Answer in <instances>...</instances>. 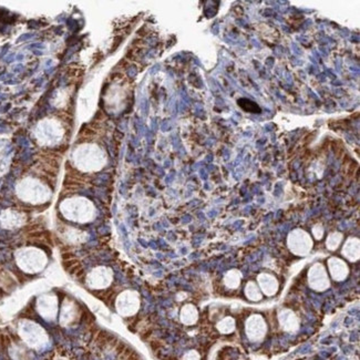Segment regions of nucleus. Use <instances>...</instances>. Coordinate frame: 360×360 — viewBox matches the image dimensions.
Returning a JSON list of instances; mask_svg holds the SVG:
<instances>
[{
  "instance_id": "obj_1",
  "label": "nucleus",
  "mask_w": 360,
  "mask_h": 360,
  "mask_svg": "<svg viewBox=\"0 0 360 360\" xmlns=\"http://www.w3.org/2000/svg\"><path fill=\"white\" fill-rule=\"evenodd\" d=\"M140 295L134 290H126L117 296L115 308L123 317H131L136 315L140 308Z\"/></svg>"
},
{
  "instance_id": "obj_2",
  "label": "nucleus",
  "mask_w": 360,
  "mask_h": 360,
  "mask_svg": "<svg viewBox=\"0 0 360 360\" xmlns=\"http://www.w3.org/2000/svg\"><path fill=\"white\" fill-rule=\"evenodd\" d=\"M245 333L252 342H261L266 337L267 324L261 315H252L245 323Z\"/></svg>"
},
{
  "instance_id": "obj_3",
  "label": "nucleus",
  "mask_w": 360,
  "mask_h": 360,
  "mask_svg": "<svg viewBox=\"0 0 360 360\" xmlns=\"http://www.w3.org/2000/svg\"><path fill=\"white\" fill-rule=\"evenodd\" d=\"M308 285L315 291H325L329 288L328 272L322 264H314L308 271Z\"/></svg>"
},
{
  "instance_id": "obj_4",
  "label": "nucleus",
  "mask_w": 360,
  "mask_h": 360,
  "mask_svg": "<svg viewBox=\"0 0 360 360\" xmlns=\"http://www.w3.org/2000/svg\"><path fill=\"white\" fill-rule=\"evenodd\" d=\"M113 279V273L108 267H97L90 272L86 283L92 289H103L109 287Z\"/></svg>"
},
{
  "instance_id": "obj_5",
  "label": "nucleus",
  "mask_w": 360,
  "mask_h": 360,
  "mask_svg": "<svg viewBox=\"0 0 360 360\" xmlns=\"http://www.w3.org/2000/svg\"><path fill=\"white\" fill-rule=\"evenodd\" d=\"M21 335L28 344L33 347L42 346L47 341V335L38 325L27 322L21 326Z\"/></svg>"
},
{
  "instance_id": "obj_6",
  "label": "nucleus",
  "mask_w": 360,
  "mask_h": 360,
  "mask_svg": "<svg viewBox=\"0 0 360 360\" xmlns=\"http://www.w3.org/2000/svg\"><path fill=\"white\" fill-rule=\"evenodd\" d=\"M37 308L43 318L52 320L57 316L58 302L53 295H43L38 299Z\"/></svg>"
},
{
  "instance_id": "obj_7",
  "label": "nucleus",
  "mask_w": 360,
  "mask_h": 360,
  "mask_svg": "<svg viewBox=\"0 0 360 360\" xmlns=\"http://www.w3.org/2000/svg\"><path fill=\"white\" fill-rule=\"evenodd\" d=\"M289 247L295 254L305 255L312 249V241L304 232L294 233L289 237Z\"/></svg>"
},
{
  "instance_id": "obj_8",
  "label": "nucleus",
  "mask_w": 360,
  "mask_h": 360,
  "mask_svg": "<svg viewBox=\"0 0 360 360\" xmlns=\"http://www.w3.org/2000/svg\"><path fill=\"white\" fill-rule=\"evenodd\" d=\"M257 285L261 291L266 296H274L279 289L277 278L272 274L262 273L257 276Z\"/></svg>"
},
{
  "instance_id": "obj_9",
  "label": "nucleus",
  "mask_w": 360,
  "mask_h": 360,
  "mask_svg": "<svg viewBox=\"0 0 360 360\" xmlns=\"http://www.w3.org/2000/svg\"><path fill=\"white\" fill-rule=\"evenodd\" d=\"M278 323L283 330L287 333H296L299 329V319L290 309H283L278 314Z\"/></svg>"
},
{
  "instance_id": "obj_10",
  "label": "nucleus",
  "mask_w": 360,
  "mask_h": 360,
  "mask_svg": "<svg viewBox=\"0 0 360 360\" xmlns=\"http://www.w3.org/2000/svg\"><path fill=\"white\" fill-rule=\"evenodd\" d=\"M328 271L330 276L333 277L336 282H342L345 280L349 274V268H348L347 264L339 260V258L333 257L328 261Z\"/></svg>"
},
{
  "instance_id": "obj_11",
  "label": "nucleus",
  "mask_w": 360,
  "mask_h": 360,
  "mask_svg": "<svg viewBox=\"0 0 360 360\" xmlns=\"http://www.w3.org/2000/svg\"><path fill=\"white\" fill-rule=\"evenodd\" d=\"M78 317H79V311L76 303L67 299L64 303L63 309H61V315H60L61 325L64 326L71 325L76 319H78Z\"/></svg>"
},
{
  "instance_id": "obj_12",
  "label": "nucleus",
  "mask_w": 360,
  "mask_h": 360,
  "mask_svg": "<svg viewBox=\"0 0 360 360\" xmlns=\"http://www.w3.org/2000/svg\"><path fill=\"white\" fill-rule=\"evenodd\" d=\"M179 318L181 322L187 326L194 325L199 319V312L198 309L192 304H187L181 309V314H179Z\"/></svg>"
},
{
  "instance_id": "obj_13",
  "label": "nucleus",
  "mask_w": 360,
  "mask_h": 360,
  "mask_svg": "<svg viewBox=\"0 0 360 360\" xmlns=\"http://www.w3.org/2000/svg\"><path fill=\"white\" fill-rule=\"evenodd\" d=\"M242 282V274L237 269H232L224 275L223 283L229 289H237Z\"/></svg>"
},
{
  "instance_id": "obj_14",
  "label": "nucleus",
  "mask_w": 360,
  "mask_h": 360,
  "mask_svg": "<svg viewBox=\"0 0 360 360\" xmlns=\"http://www.w3.org/2000/svg\"><path fill=\"white\" fill-rule=\"evenodd\" d=\"M342 254L345 255V257H347L348 260L351 262H356L358 261L359 258V244L358 241H349L348 243L345 245V249L342 251Z\"/></svg>"
},
{
  "instance_id": "obj_15",
  "label": "nucleus",
  "mask_w": 360,
  "mask_h": 360,
  "mask_svg": "<svg viewBox=\"0 0 360 360\" xmlns=\"http://www.w3.org/2000/svg\"><path fill=\"white\" fill-rule=\"evenodd\" d=\"M244 291H245L246 297L249 298L251 302H260V301H262L263 294H262L260 287H258L257 283L249 282L245 286Z\"/></svg>"
},
{
  "instance_id": "obj_16",
  "label": "nucleus",
  "mask_w": 360,
  "mask_h": 360,
  "mask_svg": "<svg viewBox=\"0 0 360 360\" xmlns=\"http://www.w3.org/2000/svg\"><path fill=\"white\" fill-rule=\"evenodd\" d=\"M235 327H236L235 319L233 317H230V316L221 319L216 325L217 330L223 335L232 334L233 331L235 330Z\"/></svg>"
},
{
  "instance_id": "obj_17",
  "label": "nucleus",
  "mask_w": 360,
  "mask_h": 360,
  "mask_svg": "<svg viewBox=\"0 0 360 360\" xmlns=\"http://www.w3.org/2000/svg\"><path fill=\"white\" fill-rule=\"evenodd\" d=\"M341 241V235L340 234H334L330 236V238L327 242V246L330 250H336L337 246L339 245Z\"/></svg>"
},
{
  "instance_id": "obj_18",
  "label": "nucleus",
  "mask_w": 360,
  "mask_h": 360,
  "mask_svg": "<svg viewBox=\"0 0 360 360\" xmlns=\"http://www.w3.org/2000/svg\"><path fill=\"white\" fill-rule=\"evenodd\" d=\"M183 360H201V356L198 351L192 349L185 353V355L183 356Z\"/></svg>"
},
{
  "instance_id": "obj_19",
  "label": "nucleus",
  "mask_w": 360,
  "mask_h": 360,
  "mask_svg": "<svg viewBox=\"0 0 360 360\" xmlns=\"http://www.w3.org/2000/svg\"><path fill=\"white\" fill-rule=\"evenodd\" d=\"M77 26H78V21L75 20L73 18H68L67 19V27H68V29L71 30V31H78L77 29Z\"/></svg>"
},
{
  "instance_id": "obj_20",
  "label": "nucleus",
  "mask_w": 360,
  "mask_h": 360,
  "mask_svg": "<svg viewBox=\"0 0 360 360\" xmlns=\"http://www.w3.org/2000/svg\"><path fill=\"white\" fill-rule=\"evenodd\" d=\"M33 37L32 33H28V35H24V36H21L19 39H18V41H22V40H27V39H29Z\"/></svg>"
},
{
  "instance_id": "obj_21",
  "label": "nucleus",
  "mask_w": 360,
  "mask_h": 360,
  "mask_svg": "<svg viewBox=\"0 0 360 360\" xmlns=\"http://www.w3.org/2000/svg\"><path fill=\"white\" fill-rule=\"evenodd\" d=\"M31 48H44V46L42 43H36L33 44V46H31Z\"/></svg>"
},
{
  "instance_id": "obj_22",
  "label": "nucleus",
  "mask_w": 360,
  "mask_h": 360,
  "mask_svg": "<svg viewBox=\"0 0 360 360\" xmlns=\"http://www.w3.org/2000/svg\"><path fill=\"white\" fill-rule=\"evenodd\" d=\"M33 52H35V53L38 54V55H41V54H42V52H40V51H33Z\"/></svg>"
}]
</instances>
